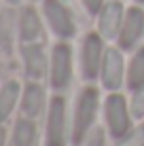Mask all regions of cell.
Segmentation results:
<instances>
[{
	"instance_id": "19",
	"label": "cell",
	"mask_w": 144,
	"mask_h": 146,
	"mask_svg": "<svg viewBox=\"0 0 144 146\" xmlns=\"http://www.w3.org/2000/svg\"><path fill=\"white\" fill-rule=\"evenodd\" d=\"M83 4H85V9L91 15H98L104 7V0H83Z\"/></svg>"
},
{
	"instance_id": "15",
	"label": "cell",
	"mask_w": 144,
	"mask_h": 146,
	"mask_svg": "<svg viewBox=\"0 0 144 146\" xmlns=\"http://www.w3.org/2000/svg\"><path fill=\"white\" fill-rule=\"evenodd\" d=\"M144 85V47L138 49V53L133 55L129 70H127V87L131 91H138Z\"/></svg>"
},
{
	"instance_id": "22",
	"label": "cell",
	"mask_w": 144,
	"mask_h": 146,
	"mask_svg": "<svg viewBox=\"0 0 144 146\" xmlns=\"http://www.w3.org/2000/svg\"><path fill=\"white\" fill-rule=\"evenodd\" d=\"M136 2H144V0H136Z\"/></svg>"
},
{
	"instance_id": "9",
	"label": "cell",
	"mask_w": 144,
	"mask_h": 146,
	"mask_svg": "<svg viewBox=\"0 0 144 146\" xmlns=\"http://www.w3.org/2000/svg\"><path fill=\"white\" fill-rule=\"evenodd\" d=\"M144 32V11L138 7H131L125 13L121 32H119V44L121 49H133V44L140 40Z\"/></svg>"
},
{
	"instance_id": "11",
	"label": "cell",
	"mask_w": 144,
	"mask_h": 146,
	"mask_svg": "<svg viewBox=\"0 0 144 146\" xmlns=\"http://www.w3.org/2000/svg\"><path fill=\"white\" fill-rule=\"evenodd\" d=\"M19 36H21L23 44L40 42V38H42L40 19H38V13L32 7L21 9V13H19Z\"/></svg>"
},
{
	"instance_id": "3",
	"label": "cell",
	"mask_w": 144,
	"mask_h": 146,
	"mask_svg": "<svg viewBox=\"0 0 144 146\" xmlns=\"http://www.w3.org/2000/svg\"><path fill=\"white\" fill-rule=\"evenodd\" d=\"M102 59H104V44L100 34H87L81 47V74L83 78L93 80L102 70Z\"/></svg>"
},
{
	"instance_id": "6",
	"label": "cell",
	"mask_w": 144,
	"mask_h": 146,
	"mask_svg": "<svg viewBox=\"0 0 144 146\" xmlns=\"http://www.w3.org/2000/svg\"><path fill=\"white\" fill-rule=\"evenodd\" d=\"M49 76H51V87L53 89H64L70 83L72 76V53L68 44H55L51 53V70H49Z\"/></svg>"
},
{
	"instance_id": "7",
	"label": "cell",
	"mask_w": 144,
	"mask_h": 146,
	"mask_svg": "<svg viewBox=\"0 0 144 146\" xmlns=\"http://www.w3.org/2000/svg\"><path fill=\"white\" fill-rule=\"evenodd\" d=\"M123 4L119 0H110L102 7V11L98 13V32H100L102 38L106 40H112L119 36L121 32V26H123Z\"/></svg>"
},
{
	"instance_id": "5",
	"label": "cell",
	"mask_w": 144,
	"mask_h": 146,
	"mask_svg": "<svg viewBox=\"0 0 144 146\" xmlns=\"http://www.w3.org/2000/svg\"><path fill=\"white\" fill-rule=\"evenodd\" d=\"M44 146H66V102L62 98H53L49 104Z\"/></svg>"
},
{
	"instance_id": "17",
	"label": "cell",
	"mask_w": 144,
	"mask_h": 146,
	"mask_svg": "<svg viewBox=\"0 0 144 146\" xmlns=\"http://www.w3.org/2000/svg\"><path fill=\"white\" fill-rule=\"evenodd\" d=\"M117 146H144V125H138L131 131H127L121 140H117Z\"/></svg>"
},
{
	"instance_id": "21",
	"label": "cell",
	"mask_w": 144,
	"mask_h": 146,
	"mask_svg": "<svg viewBox=\"0 0 144 146\" xmlns=\"http://www.w3.org/2000/svg\"><path fill=\"white\" fill-rule=\"evenodd\" d=\"M11 2H19V0H11Z\"/></svg>"
},
{
	"instance_id": "13",
	"label": "cell",
	"mask_w": 144,
	"mask_h": 146,
	"mask_svg": "<svg viewBox=\"0 0 144 146\" xmlns=\"http://www.w3.org/2000/svg\"><path fill=\"white\" fill-rule=\"evenodd\" d=\"M19 93H21V87H19L17 80H9L2 85V89H0V123H4L11 117L15 104L19 100Z\"/></svg>"
},
{
	"instance_id": "8",
	"label": "cell",
	"mask_w": 144,
	"mask_h": 146,
	"mask_svg": "<svg viewBox=\"0 0 144 146\" xmlns=\"http://www.w3.org/2000/svg\"><path fill=\"white\" fill-rule=\"evenodd\" d=\"M102 85L108 91H117L123 83V55L117 49H106L104 51V59H102Z\"/></svg>"
},
{
	"instance_id": "12",
	"label": "cell",
	"mask_w": 144,
	"mask_h": 146,
	"mask_svg": "<svg viewBox=\"0 0 144 146\" xmlns=\"http://www.w3.org/2000/svg\"><path fill=\"white\" fill-rule=\"evenodd\" d=\"M44 108V91L38 83H30L21 95V110L28 119H36Z\"/></svg>"
},
{
	"instance_id": "2",
	"label": "cell",
	"mask_w": 144,
	"mask_h": 146,
	"mask_svg": "<svg viewBox=\"0 0 144 146\" xmlns=\"http://www.w3.org/2000/svg\"><path fill=\"white\" fill-rule=\"evenodd\" d=\"M104 114H106V125L110 129V135L115 140H121L129 131V112H127L125 98L121 93H110L106 98Z\"/></svg>"
},
{
	"instance_id": "18",
	"label": "cell",
	"mask_w": 144,
	"mask_h": 146,
	"mask_svg": "<svg viewBox=\"0 0 144 146\" xmlns=\"http://www.w3.org/2000/svg\"><path fill=\"white\" fill-rule=\"evenodd\" d=\"M131 114H133V117H142V114H144V85L138 89V91H133Z\"/></svg>"
},
{
	"instance_id": "10",
	"label": "cell",
	"mask_w": 144,
	"mask_h": 146,
	"mask_svg": "<svg viewBox=\"0 0 144 146\" xmlns=\"http://www.w3.org/2000/svg\"><path fill=\"white\" fill-rule=\"evenodd\" d=\"M23 64H26V74L30 80H38L47 72V55H44L40 42L23 44Z\"/></svg>"
},
{
	"instance_id": "4",
	"label": "cell",
	"mask_w": 144,
	"mask_h": 146,
	"mask_svg": "<svg viewBox=\"0 0 144 146\" xmlns=\"http://www.w3.org/2000/svg\"><path fill=\"white\" fill-rule=\"evenodd\" d=\"M42 13H44V19H47L49 28L53 30L55 36H59V38H72L74 36L76 28H74L72 15L59 0H44Z\"/></svg>"
},
{
	"instance_id": "20",
	"label": "cell",
	"mask_w": 144,
	"mask_h": 146,
	"mask_svg": "<svg viewBox=\"0 0 144 146\" xmlns=\"http://www.w3.org/2000/svg\"><path fill=\"white\" fill-rule=\"evenodd\" d=\"M4 140H7V131L4 127H0V146H4Z\"/></svg>"
},
{
	"instance_id": "14",
	"label": "cell",
	"mask_w": 144,
	"mask_h": 146,
	"mask_svg": "<svg viewBox=\"0 0 144 146\" xmlns=\"http://www.w3.org/2000/svg\"><path fill=\"white\" fill-rule=\"evenodd\" d=\"M34 140H36L34 119H19L13 127V146H34Z\"/></svg>"
},
{
	"instance_id": "16",
	"label": "cell",
	"mask_w": 144,
	"mask_h": 146,
	"mask_svg": "<svg viewBox=\"0 0 144 146\" xmlns=\"http://www.w3.org/2000/svg\"><path fill=\"white\" fill-rule=\"evenodd\" d=\"M13 30H15L13 11H2V13H0V51H4V53L11 51Z\"/></svg>"
},
{
	"instance_id": "1",
	"label": "cell",
	"mask_w": 144,
	"mask_h": 146,
	"mask_svg": "<svg viewBox=\"0 0 144 146\" xmlns=\"http://www.w3.org/2000/svg\"><path fill=\"white\" fill-rule=\"evenodd\" d=\"M96 112H98V91L93 87L83 89L81 95L76 100V108H74V121H72V142L81 144L87 138L89 127L96 121Z\"/></svg>"
}]
</instances>
